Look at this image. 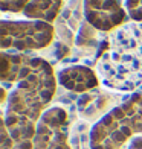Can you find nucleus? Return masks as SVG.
Listing matches in <instances>:
<instances>
[{"mask_svg":"<svg viewBox=\"0 0 142 149\" xmlns=\"http://www.w3.org/2000/svg\"><path fill=\"white\" fill-rule=\"evenodd\" d=\"M96 58L104 85L121 91L142 90V23L128 22L110 32Z\"/></svg>","mask_w":142,"mask_h":149,"instance_id":"nucleus-1","label":"nucleus"},{"mask_svg":"<svg viewBox=\"0 0 142 149\" xmlns=\"http://www.w3.org/2000/svg\"><path fill=\"white\" fill-rule=\"evenodd\" d=\"M142 134V93H134L105 113L90 130V149H124Z\"/></svg>","mask_w":142,"mask_h":149,"instance_id":"nucleus-2","label":"nucleus"},{"mask_svg":"<svg viewBox=\"0 0 142 149\" xmlns=\"http://www.w3.org/2000/svg\"><path fill=\"white\" fill-rule=\"evenodd\" d=\"M55 38V26L41 20H2L0 49L32 52L49 47Z\"/></svg>","mask_w":142,"mask_h":149,"instance_id":"nucleus-3","label":"nucleus"},{"mask_svg":"<svg viewBox=\"0 0 142 149\" xmlns=\"http://www.w3.org/2000/svg\"><path fill=\"white\" fill-rule=\"evenodd\" d=\"M15 84L20 88L31 90L41 99L46 108H49L57 91V73L47 59L35 56L29 52L28 58L20 65Z\"/></svg>","mask_w":142,"mask_h":149,"instance_id":"nucleus-4","label":"nucleus"},{"mask_svg":"<svg viewBox=\"0 0 142 149\" xmlns=\"http://www.w3.org/2000/svg\"><path fill=\"white\" fill-rule=\"evenodd\" d=\"M69 119L61 107H51L37 123L34 149H72L67 143Z\"/></svg>","mask_w":142,"mask_h":149,"instance_id":"nucleus-5","label":"nucleus"},{"mask_svg":"<svg viewBox=\"0 0 142 149\" xmlns=\"http://www.w3.org/2000/svg\"><path fill=\"white\" fill-rule=\"evenodd\" d=\"M83 14L87 23L104 33L113 32L130 20L122 0H83Z\"/></svg>","mask_w":142,"mask_h":149,"instance_id":"nucleus-6","label":"nucleus"},{"mask_svg":"<svg viewBox=\"0 0 142 149\" xmlns=\"http://www.w3.org/2000/svg\"><path fill=\"white\" fill-rule=\"evenodd\" d=\"M47 110L41 99L31 90L15 87L9 93L8 102H6V113L5 116H12L18 119H26L34 123H38L40 117Z\"/></svg>","mask_w":142,"mask_h":149,"instance_id":"nucleus-7","label":"nucleus"},{"mask_svg":"<svg viewBox=\"0 0 142 149\" xmlns=\"http://www.w3.org/2000/svg\"><path fill=\"white\" fill-rule=\"evenodd\" d=\"M57 82L73 93H89L99 85V78L93 69L84 64L66 65L57 72Z\"/></svg>","mask_w":142,"mask_h":149,"instance_id":"nucleus-8","label":"nucleus"},{"mask_svg":"<svg viewBox=\"0 0 142 149\" xmlns=\"http://www.w3.org/2000/svg\"><path fill=\"white\" fill-rule=\"evenodd\" d=\"M63 5L64 0H31L22 14L28 20H41L53 24L63 9Z\"/></svg>","mask_w":142,"mask_h":149,"instance_id":"nucleus-9","label":"nucleus"},{"mask_svg":"<svg viewBox=\"0 0 142 149\" xmlns=\"http://www.w3.org/2000/svg\"><path fill=\"white\" fill-rule=\"evenodd\" d=\"M124 5L131 22L142 23V0H125Z\"/></svg>","mask_w":142,"mask_h":149,"instance_id":"nucleus-10","label":"nucleus"},{"mask_svg":"<svg viewBox=\"0 0 142 149\" xmlns=\"http://www.w3.org/2000/svg\"><path fill=\"white\" fill-rule=\"evenodd\" d=\"M31 0H0L2 12H23Z\"/></svg>","mask_w":142,"mask_h":149,"instance_id":"nucleus-11","label":"nucleus"},{"mask_svg":"<svg viewBox=\"0 0 142 149\" xmlns=\"http://www.w3.org/2000/svg\"><path fill=\"white\" fill-rule=\"evenodd\" d=\"M128 149H142V135L139 137H134L131 141H130V146Z\"/></svg>","mask_w":142,"mask_h":149,"instance_id":"nucleus-12","label":"nucleus"},{"mask_svg":"<svg viewBox=\"0 0 142 149\" xmlns=\"http://www.w3.org/2000/svg\"><path fill=\"white\" fill-rule=\"evenodd\" d=\"M139 93H142V91H139Z\"/></svg>","mask_w":142,"mask_h":149,"instance_id":"nucleus-13","label":"nucleus"}]
</instances>
